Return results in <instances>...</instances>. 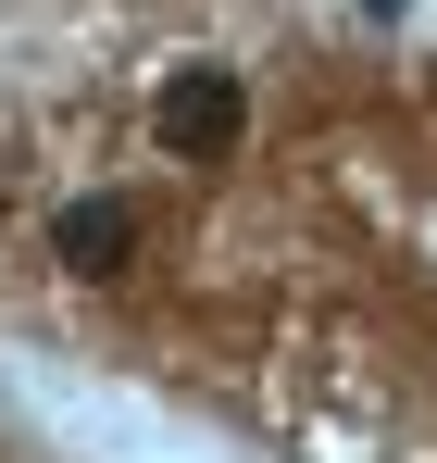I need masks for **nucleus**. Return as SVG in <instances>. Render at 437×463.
I'll return each mask as SVG.
<instances>
[{"label": "nucleus", "mask_w": 437, "mask_h": 463, "mask_svg": "<svg viewBox=\"0 0 437 463\" xmlns=\"http://www.w3.org/2000/svg\"><path fill=\"white\" fill-rule=\"evenodd\" d=\"M237 126H250V100H237L225 63H188L163 88V151H237Z\"/></svg>", "instance_id": "f257e3e1"}, {"label": "nucleus", "mask_w": 437, "mask_h": 463, "mask_svg": "<svg viewBox=\"0 0 437 463\" xmlns=\"http://www.w3.org/2000/svg\"><path fill=\"white\" fill-rule=\"evenodd\" d=\"M126 250H138V213H126V201H75L63 213V263L75 276H113Z\"/></svg>", "instance_id": "f03ea898"}]
</instances>
